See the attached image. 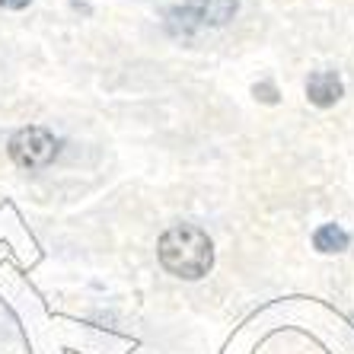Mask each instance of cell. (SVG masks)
I'll use <instances>...</instances> for the list:
<instances>
[{
    "mask_svg": "<svg viewBox=\"0 0 354 354\" xmlns=\"http://www.w3.org/2000/svg\"><path fill=\"white\" fill-rule=\"evenodd\" d=\"M342 93H345V86H342L335 71H313L310 80H306V99L319 109L335 106L338 99H342Z\"/></svg>",
    "mask_w": 354,
    "mask_h": 354,
    "instance_id": "4",
    "label": "cell"
},
{
    "mask_svg": "<svg viewBox=\"0 0 354 354\" xmlns=\"http://www.w3.org/2000/svg\"><path fill=\"white\" fill-rule=\"evenodd\" d=\"M166 26H169V32L176 35V39H192V35L201 29V26L192 19V13L185 7H176L166 13Z\"/></svg>",
    "mask_w": 354,
    "mask_h": 354,
    "instance_id": "6",
    "label": "cell"
},
{
    "mask_svg": "<svg viewBox=\"0 0 354 354\" xmlns=\"http://www.w3.org/2000/svg\"><path fill=\"white\" fill-rule=\"evenodd\" d=\"M185 10L198 26H227L239 10V0H189Z\"/></svg>",
    "mask_w": 354,
    "mask_h": 354,
    "instance_id": "3",
    "label": "cell"
},
{
    "mask_svg": "<svg viewBox=\"0 0 354 354\" xmlns=\"http://www.w3.org/2000/svg\"><path fill=\"white\" fill-rule=\"evenodd\" d=\"M348 243H351V236H348L338 223H326V227H319L313 236V246L319 249V252H326V256H329V252H345Z\"/></svg>",
    "mask_w": 354,
    "mask_h": 354,
    "instance_id": "5",
    "label": "cell"
},
{
    "mask_svg": "<svg viewBox=\"0 0 354 354\" xmlns=\"http://www.w3.org/2000/svg\"><path fill=\"white\" fill-rule=\"evenodd\" d=\"M256 99H262V102H268V106H274L278 102V90H274L272 83H256Z\"/></svg>",
    "mask_w": 354,
    "mask_h": 354,
    "instance_id": "7",
    "label": "cell"
},
{
    "mask_svg": "<svg viewBox=\"0 0 354 354\" xmlns=\"http://www.w3.org/2000/svg\"><path fill=\"white\" fill-rule=\"evenodd\" d=\"M0 7H7V10H26V7H29V0H0Z\"/></svg>",
    "mask_w": 354,
    "mask_h": 354,
    "instance_id": "8",
    "label": "cell"
},
{
    "mask_svg": "<svg viewBox=\"0 0 354 354\" xmlns=\"http://www.w3.org/2000/svg\"><path fill=\"white\" fill-rule=\"evenodd\" d=\"M160 265H163L169 274L185 281H198L205 278L214 265V246L201 227H192V223H179L173 230H166L160 236Z\"/></svg>",
    "mask_w": 354,
    "mask_h": 354,
    "instance_id": "1",
    "label": "cell"
},
{
    "mask_svg": "<svg viewBox=\"0 0 354 354\" xmlns=\"http://www.w3.org/2000/svg\"><path fill=\"white\" fill-rule=\"evenodd\" d=\"M61 153L58 138L48 131V128H23L10 138V157L13 163L23 166V169H45V166L55 163V157Z\"/></svg>",
    "mask_w": 354,
    "mask_h": 354,
    "instance_id": "2",
    "label": "cell"
}]
</instances>
